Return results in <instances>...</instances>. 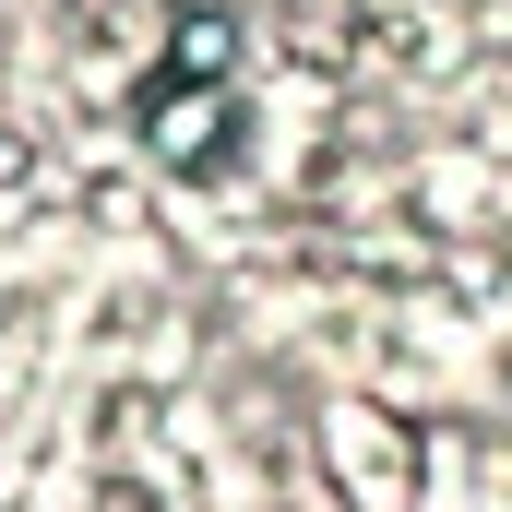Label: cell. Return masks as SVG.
I'll return each mask as SVG.
<instances>
[{"instance_id":"6da1fadb","label":"cell","mask_w":512,"mask_h":512,"mask_svg":"<svg viewBox=\"0 0 512 512\" xmlns=\"http://www.w3.org/2000/svg\"><path fill=\"white\" fill-rule=\"evenodd\" d=\"M322 453H334V489L346 501H370V512H405V489H417V429L405 417H382V405H334L322 417Z\"/></svg>"},{"instance_id":"7a4b0ae2","label":"cell","mask_w":512,"mask_h":512,"mask_svg":"<svg viewBox=\"0 0 512 512\" xmlns=\"http://www.w3.org/2000/svg\"><path fill=\"white\" fill-rule=\"evenodd\" d=\"M143 143L167 155V167H227V143H239V96L227 84H191V72H155V96H143Z\"/></svg>"}]
</instances>
